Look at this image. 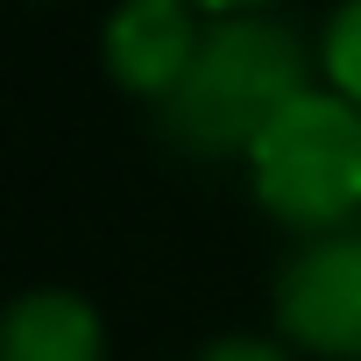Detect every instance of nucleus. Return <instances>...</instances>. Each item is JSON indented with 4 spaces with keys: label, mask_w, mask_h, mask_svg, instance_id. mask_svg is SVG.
Masks as SVG:
<instances>
[{
    "label": "nucleus",
    "mask_w": 361,
    "mask_h": 361,
    "mask_svg": "<svg viewBox=\"0 0 361 361\" xmlns=\"http://www.w3.org/2000/svg\"><path fill=\"white\" fill-rule=\"evenodd\" d=\"M199 15H255V8H269V0H192Z\"/></svg>",
    "instance_id": "8"
},
{
    "label": "nucleus",
    "mask_w": 361,
    "mask_h": 361,
    "mask_svg": "<svg viewBox=\"0 0 361 361\" xmlns=\"http://www.w3.org/2000/svg\"><path fill=\"white\" fill-rule=\"evenodd\" d=\"M312 50H319V85H333L340 99L361 106V0H333Z\"/></svg>",
    "instance_id": "6"
},
{
    "label": "nucleus",
    "mask_w": 361,
    "mask_h": 361,
    "mask_svg": "<svg viewBox=\"0 0 361 361\" xmlns=\"http://www.w3.org/2000/svg\"><path fill=\"white\" fill-rule=\"evenodd\" d=\"M305 85H319V50L283 15H213L192 71L156 106V135L199 163H241Z\"/></svg>",
    "instance_id": "1"
},
{
    "label": "nucleus",
    "mask_w": 361,
    "mask_h": 361,
    "mask_svg": "<svg viewBox=\"0 0 361 361\" xmlns=\"http://www.w3.org/2000/svg\"><path fill=\"white\" fill-rule=\"evenodd\" d=\"M206 22L213 15H199L192 0H114L99 22V64L128 99H142L156 114L177 92V78L192 71Z\"/></svg>",
    "instance_id": "4"
},
{
    "label": "nucleus",
    "mask_w": 361,
    "mask_h": 361,
    "mask_svg": "<svg viewBox=\"0 0 361 361\" xmlns=\"http://www.w3.org/2000/svg\"><path fill=\"white\" fill-rule=\"evenodd\" d=\"M192 361H298L276 333H220L206 347H192Z\"/></svg>",
    "instance_id": "7"
},
{
    "label": "nucleus",
    "mask_w": 361,
    "mask_h": 361,
    "mask_svg": "<svg viewBox=\"0 0 361 361\" xmlns=\"http://www.w3.org/2000/svg\"><path fill=\"white\" fill-rule=\"evenodd\" d=\"M0 361H106V319L64 283H36L8 305Z\"/></svg>",
    "instance_id": "5"
},
{
    "label": "nucleus",
    "mask_w": 361,
    "mask_h": 361,
    "mask_svg": "<svg viewBox=\"0 0 361 361\" xmlns=\"http://www.w3.org/2000/svg\"><path fill=\"white\" fill-rule=\"evenodd\" d=\"M241 170L255 213L298 241L361 227V106L333 85H305L255 135Z\"/></svg>",
    "instance_id": "2"
},
{
    "label": "nucleus",
    "mask_w": 361,
    "mask_h": 361,
    "mask_svg": "<svg viewBox=\"0 0 361 361\" xmlns=\"http://www.w3.org/2000/svg\"><path fill=\"white\" fill-rule=\"evenodd\" d=\"M269 333L298 361H361V227L283 248L269 276Z\"/></svg>",
    "instance_id": "3"
}]
</instances>
